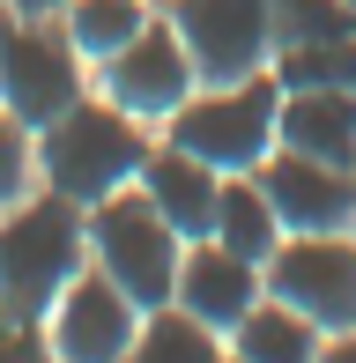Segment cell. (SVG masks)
<instances>
[{
    "label": "cell",
    "mask_w": 356,
    "mask_h": 363,
    "mask_svg": "<svg viewBox=\"0 0 356 363\" xmlns=\"http://www.w3.org/2000/svg\"><path fill=\"white\" fill-rule=\"evenodd\" d=\"M274 82L282 89H356V30L349 38H312L274 52Z\"/></svg>",
    "instance_id": "18"
},
{
    "label": "cell",
    "mask_w": 356,
    "mask_h": 363,
    "mask_svg": "<svg viewBox=\"0 0 356 363\" xmlns=\"http://www.w3.org/2000/svg\"><path fill=\"white\" fill-rule=\"evenodd\" d=\"M319 341H327V326H312L297 304H282V296H260V304L230 326V356L238 363H319Z\"/></svg>",
    "instance_id": "14"
},
{
    "label": "cell",
    "mask_w": 356,
    "mask_h": 363,
    "mask_svg": "<svg viewBox=\"0 0 356 363\" xmlns=\"http://www.w3.org/2000/svg\"><path fill=\"white\" fill-rule=\"evenodd\" d=\"M134 186L149 193L164 216H171V230H178V238H208V230H216V193H223V171H216V163H201L193 148H178V141H164V134H156V148H149V163H141V178H134Z\"/></svg>",
    "instance_id": "12"
},
{
    "label": "cell",
    "mask_w": 356,
    "mask_h": 363,
    "mask_svg": "<svg viewBox=\"0 0 356 363\" xmlns=\"http://www.w3.org/2000/svg\"><path fill=\"white\" fill-rule=\"evenodd\" d=\"M0 363H52V334L38 311H8L0 304Z\"/></svg>",
    "instance_id": "21"
},
{
    "label": "cell",
    "mask_w": 356,
    "mask_h": 363,
    "mask_svg": "<svg viewBox=\"0 0 356 363\" xmlns=\"http://www.w3.org/2000/svg\"><path fill=\"white\" fill-rule=\"evenodd\" d=\"M0 8H15V15H60L67 0H0Z\"/></svg>",
    "instance_id": "22"
},
{
    "label": "cell",
    "mask_w": 356,
    "mask_h": 363,
    "mask_svg": "<svg viewBox=\"0 0 356 363\" xmlns=\"http://www.w3.org/2000/svg\"><path fill=\"white\" fill-rule=\"evenodd\" d=\"M126 363H230V341L208 319H193L178 296H164V304L141 311V334H134V356Z\"/></svg>",
    "instance_id": "15"
},
{
    "label": "cell",
    "mask_w": 356,
    "mask_h": 363,
    "mask_svg": "<svg viewBox=\"0 0 356 363\" xmlns=\"http://www.w3.org/2000/svg\"><path fill=\"white\" fill-rule=\"evenodd\" d=\"M201 82H238L274 67V0H164Z\"/></svg>",
    "instance_id": "8"
},
{
    "label": "cell",
    "mask_w": 356,
    "mask_h": 363,
    "mask_svg": "<svg viewBox=\"0 0 356 363\" xmlns=\"http://www.w3.org/2000/svg\"><path fill=\"white\" fill-rule=\"evenodd\" d=\"M267 296L297 304L312 326H356V230H282L267 252Z\"/></svg>",
    "instance_id": "7"
},
{
    "label": "cell",
    "mask_w": 356,
    "mask_h": 363,
    "mask_svg": "<svg viewBox=\"0 0 356 363\" xmlns=\"http://www.w3.org/2000/svg\"><path fill=\"white\" fill-rule=\"evenodd\" d=\"M171 296L230 341V326L267 296V267L245 259V252H230L223 238H186V252H178V289Z\"/></svg>",
    "instance_id": "11"
},
{
    "label": "cell",
    "mask_w": 356,
    "mask_h": 363,
    "mask_svg": "<svg viewBox=\"0 0 356 363\" xmlns=\"http://www.w3.org/2000/svg\"><path fill=\"white\" fill-rule=\"evenodd\" d=\"M89 89H104L119 111H134V119H149V126H164L178 104H186L193 89H201V67H193V52H186V38H178V23L164 8L149 15V23L134 30V38L119 45V52L104 60V67L89 74Z\"/></svg>",
    "instance_id": "6"
},
{
    "label": "cell",
    "mask_w": 356,
    "mask_h": 363,
    "mask_svg": "<svg viewBox=\"0 0 356 363\" xmlns=\"http://www.w3.org/2000/svg\"><path fill=\"white\" fill-rule=\"evenodd\" d=\"M89 267V208L52 186H30L15 208H0V304L52 311V296Z\"/></svg>",
    "instance_id": "2"
},
{
    "label": "cell",
    "mask_w": 356,
    "mask_h": 363,
    "mask_svg": "<svg viewBox=\"0 0 356 363\" xmlns=\"http://www.w3.org/2000/svg\"><path fill=\"white\" fill-rule=\"evenodd\" d=\"M156 8H164V0H67V8H60V30L74 38V52H82L89 74H96V67H104V60L119 52V45L134 38Z\"/></svg>",
    "instance_id": "17"
},
{
    "label": "cell",
    "mask_w": 356,
    "mask_h": 363,
    "mask_svg": "<svg viewBox=\"0 0 356 363\" xmlns=\"http://www.w3.org/2000/svg\"><path fill=\"white\" fill-rule=\"evenodd\" d=\"M178 252H186V238L171 230V216L141 186L89 201V267H104L141 311L178 289Z\"/></svg>",
    "instance_id": "4"
},
{
    "label": "cell",
    "mask_w": 356,
    "mask_h": 363,
    "mask_svg": "<svg viewBox=\"0 0 356 363\" xmlns=\"http://www.w3.org/2000/svg\"><path fill=\"white\" fill-rule=\"evenodd\" d=\"M267 186L282 230H356V163H327L304 148H267L252 171Z\"/></svg>",
    "instance_id": "10"
},
{
    "label": "cell",
    "mask_w": 356,
    "mask_h": 363,
    "mask_svg": "<svg viewBox=\"0 0 356 363\" xmlns=\"http://www.w3.org/2000/svg\"><path fill=\"white\" fill-rule=\"evenodd\" d=\"M30 186H38V134L15 111H0V208H15Z\"/></svg>",
    "instance_id": "20"
},
{
    "label": "cell",
    "mask_w": 356,
    "mask_h": 363,
    "mask_svg": "<svg viewBox=\"0 0 356 363\" xmlns=\"http://www.w3.org/2000/svg\"><path fill=\"white\" fill-rule=\"evenodd\" d=\"M349 8H356V0H349Z\"/></svg>",
    "instance_id": "23"
},
{
    "label": "cell",
    "mask_w": 356,
    "mask_h": 363,
    "mask_svg": "<svg viewBox=\"0 0 356 363\" xmlns=\"http://www.w3.org/2000/svg\"><path fill=\"white\" fill-rule=\"evenodd\" d=\"M45 334H52L60 363H126L134 356V334H141V304L111 282L104 267H82L67 289L52 296Z\"/></svg>",
    "instance_id": "9"
},
{
    "label": "cell",
    "mask_w": 356,
    "mask_h": 363,
    "mask_svg": "<svg viewBox=\"0 0 356 363\" xmlns=\"http://www.w3.org/2000/svg\"><path fill=\"white\" fill-rule=\"evenodd\" d=\"M274 126H282V82H274V67H260V74H238V82H201L156 134L193 148L201 163H216L230 178V171H260L267 163Z\"/></svg>",
    "instance_id": "3"
},
{
    "label": "cell",
    "mask_w": 356,
    "mask_h": 363,
    "mask_svg": "<svg viewBox=\"0 0 356 363\" xmlns=\"http://www.w3.org/2000/svg\"><path fill=\"white\" fill-rule=\"evenodd\" d=\"M349 30H356L349 0H274V52L312 45V38H349Z\"/></svg>",
    "instance_id": "19"
},
{
    "label": "cell",
    "mask_w": 356,
    "mask_h": 363,
    "mask_svg": "<svg viewBox=\"0 0 356 363\" xmlns=\"http://www.w3.org/2000/svg\"><path fill=\"white\" fill-rule=\"evenodd\" d=\"M89 96V60L74 52V38L60 30V15H15L0 8V111L38 134L45 119Z\"/></svg>",
    "instance_id": "5"
},
{
    "label": "cell",
    "mask_w": 356,
    "mask_h": 363,
    "mask_svg": "<svg viewBox=\"0 0 356 363\" xmlns=\"http://www.w3.org/2000/svg\"><path fill=\"white\" fill-rule=\"evenodd\" d=\"M208 238H223L230 252H245V259H260L267 267V252L282 245V216H274V201H267V186L252 171H230L223 178V193H216V230Z\"/></svg>",
    "instance_id": "16"
},
{
    "label": "cell",
    "mask_w": 356,
    "mask_h": 363,
    "mask_svg": "<svg viewBox=\"0 0 356 363\" xmlns=\"http://www.w3.org/2000/svg\"><path fill=\"white\" fill-rule=\"evenodd\" d=\"M274 148H304L327 163H356V89H282Z\"/></svg>",
    "instance_id": "13"
},
{
    "label": "cell",
    "mask_w": 356,
    "mask_h": 363,
    "mask_svg": "<svg viewBox=\"0 0 356 363\" xmlns=\"http://www.w3.org/2000/svg\"><path fill=\"white\" fill-rule=\"evenodd\" d=\"M156 148V126L134 119V111H119L104 89L74 96L60 119L38 126V186L67 193V201H104V193L134 186L141 163H149Z\"/></svg>",
    "instance_id": "1"
}]
</instances>
